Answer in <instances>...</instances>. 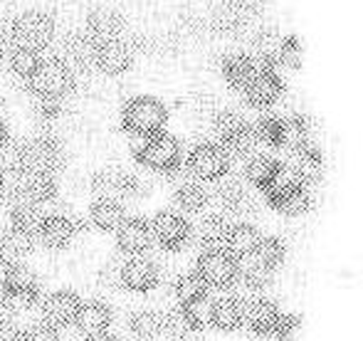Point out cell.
Returning a JSON list of instances; mask_svg holds the SVG:
<instances>
[{
  "mask_svg": "<svg viewBox=\"0 0 363 341\" xmlns=\"http://www.w3.org/2000/svg\"><path fill=\"white\" fill-rule=\"evenodd\" d=\"M129 329L136 339H144V341L158 339L166 334V314L156 312V309H141V312H136L131 317Z\"/></svg>",
  "mask_w": 363,
  "mask_h": 341,
  "instance_id": "cell-28",
  "label": "cell"
},
{
  "mask_svg": "<svg viewBox=\"0 0 363 341\" xmlns=\"http://www.w3.org/2000/svg\"><path fill=\"white\" fill-rule=\"evenodd\" d=\"M284 91V79L277 69H269V67H257L252 72V77L245 82L242 86V94L247 99V104L252 106H272L274 101L282 96Z\"/></svg>",
  "mask_w": 363,
  "mask_h": 341,
  "instance_id": "cell-11",
  "label": "cell"
},
{
  "mask_svg": "<svg viewBox=\"0 0 363 341\" xmlns=\"http://www.w3.org/2000/svg\"><path fill=\"white\" fill-rule=\"evenodd\" d=\"M228 228H230V223L225 220L220 213H213L206 220H201V225L193 230V235H196L198 245H201L203 250H223Z\"/></svg>",
  "mask_w": 363,
  "mask_h": 341,
  "instance_id": "cell-27",
  "label": "cell"
},
{
  "mask_svg": "<svg viewBox=\"0 0 363 341\" xmlns=\"http://www.w3.org/2000/svg\"><path fill=\"white\" fill-rule=\"evenodd\" d=\"M20 341H60V329L52 327L50 322L30 324V327L20 334Z\"/></svg>",
  "mask_w": 363,
  "mask_h": 341,
  "instance_id": "cell-39",
  "label": "cell"
},
{
  "mask_svg": "<svg viewBox=\"0 0 363 341\" xmlns=\"http://www.w3.org/2000/svg\"><path fill=\"white\" fill-rule=\"evenodd\" d=\"M0 259H3V233H0Z\"/></svg>",
  "mask_w": 363,
  "mask_h": 341,
  "instance_id": "cell-48",
  "label": "cell"
},
{
  "mask_svg": "<svg viewBox=\"0 0 363 341\" xmlns=\"http://www.w3.org/2000/svg\"><path fill=\"white\" fill-rule=\"evenodd\" d=\"M259 240H262V235H259V230L252 223H235V225L228 228L223 250L235 259H247L255 252Z\"/></svg>",
  "mask_w": 363,
  "mask_h": 341,
  "instance_id": "cell-21",
  "label": "cell"
},
{
  "mask_svg": "<svg viewBox=\"0 0 363 341\" xmlns=\"http://www.w3.org/2000/svg\"><path fill=\"white\" fill-rule=\"evenodd\" d=\"M173 203H176L178 213H201L211 203V196H208V188L201 181L188 176L178 181V186L173 188Z\"/></svg>",
  "mask_w": 363,
  "mask_h": 341,
  "instance_id": "cell-22",
  "label": "cell"
},
{
  "mask_svg": "<svg viewBox=\"0 0 363 341\" xmlns=\"http://www.w3.org/2000/svg\"><path fill=\"white\" fill-rule=\"evenodd\" d=\"M28 84L35 96H60V99H65V94H69L74 86V69L60 57L43 60L35 74L28 79Z\"/></svg>",
  "mask_w": 363,
  "mask_h": 341,
  "instance_id": "cell-5",
  "label": "cell"
},
{
  "mask_svg": "<svg viewBox=\"0 0 363 341\" xmlns=\"http://www.w3.org/2000/svg\"><path fill=\"white\" fill-rule=\"evenodd\" d=\"M62 146L52 136H35L25 141L13 159V171L20 176H35V173H55L62 166Z\"/></svg>",
  "mask_w": 363,
  "mask_h": 341,
  "instance_id": "cell-2",
  "label": "cell"
},
{
  "mask_svg": "<svg viewBox=\"0 0 363 341\" xmlns=\"http://www.w3.org/2000/svg\"><path fill=\"white\" fill-rule=\"evenodd\" d=\"M48 213H43V208L38 203H30V201H20L10 208V228L13 230H20L25 235L35 237L38 240L40 235V228H43V220Z\"/></svg>",
  "mask_w": 363,
  "mask_h": 341,
  "instance_id": "cell-25",
  "label": "cell"
},
{
  "mask_svg": "<svg viewBox=\"0 0 363 341\" xmlns=\"http://www.w3.org/2000/svg\"><path fill=\"white\" fill-rule=\"evenodd\" d=\"M5 60L10 62L13 72L28 82V79L33 77L35 69L40 67V62H43L45 57H43V50H35V47H28V45H18V43H15L13 50H10Z\"/></svg>",
  "mask_w": 363,
  "mask_h": 341,
  "instance_id": "cell-31",
  "label": "cell"
},
{
  "mask_svg": "<svg viewBox=\"0 0 363 341\" xmlns=\"http://www.w3.org/2000/svg\"><path fill=\"white\" fill-rule=\"evenodd\" d=\"M279 319H282V312L272 299L257 297L250 304H245V324L255 337H272Z\"/></svg>",
  "mask_w": 363,
  "mask_h": 341,
  "instance_id": "cell-16",
  "label": "cell"
},
{
  "mask_svg": "<svg viewBox=\"0 0 363 341\" xmlns=\"http://www.w3.org/2000/svg\"><path fill=\"white\" fill-rule=\"evenodd\" d=\"M173 341H193V339H188V337H181V339H173Z\"/></svg>",
  "mask_w": 363,
  "mask_h": 341,
  "instance_id": "cell-49",
  "label": "cell"
},
{
  "mask_svg": "<svg viewBox=\"0 0 363 341\" xmlns=\"http://www.w3.org/2000/svg\"><path fill=\"white\" fill-rule=\"evenodd\" d=\"M0 289H3V294L10 302L33 304L35 299L40 297V279L35 277L33 269L25 267L23 262H10L3 274Z\"/></svg>",
  "mask_w": 363,
  "mask_h": 341,
  "instance_id": "cell-12",
  "label": "cell"
},
{
  "mask_svg": "<svg viewBox=\"0 0 363 341\" xmlns=\"http://www.w3.org/2000/svg\"><path fill=\"white\" fill-rule=\"evenodd\" d=\"M84 341H119V339L111 337L109 332H99V334H89V337H84Z\"/></svg>",
  "mask_w": 363,
  "mask_h": 341,
  "instance_id": "cell-46",
  "label": "cell"
},
{
  "mask_svg": "<svg viewBox=\"0 0 363 341\" xmlns=\"http://www.w3.org/2000/svg\"><path fill=\"white\" fill-rule=\"evenodd\" d=\"M10 33H13V40L18 45L45 50L55 40L57 23H55L50 10L30 8V10H23V13L10 23Z\"/></svg>",
  "mask_w": 363,
  "mask_h": 341,
  "instance_id": "cell-4",
  "label": "cell"
},
{
  "mask_svg": "<svg viewBox=\"0 0 363 341\" xmlns=\"http://www.w3.org/2000/svg\"><path fill=\"white\" fill-rule=\"evenodd\" d=\"M245 324V302L240 297H220L213 302V327L218 332H238Z\"/></svg>",
  "mask_w": 363,
  "mask_h": 341,
  "instance_id": "cell-24",
  "label": "cell"
},
{
  "mask_svg": "<svg viewBox=\"0 0 363 341\" xmlns=\"http://www.w3.org/2000/svg\"><path fill=\"white\" fill-rule=\"evenodd\" d=\"M62 111V99L60 96H35V114L43 121H52Z\"/></svg>",
  "mask_w": 363,
  "mask_h": 341,
  "instance_id": "cell-41",
  "label": "cell"
},
{
  "mask_svg": "<svg viewBox=\"0 0 363 341\" xmlns=\"http://www.w3.org/2000/svg\"><path fill=\"white\" fill-rule=\"evenodd\" d=\"M8 139H10V131H8V124H5L3 119H0V151L8 146Z\"/></svg>",
  "mask_w": 363,
  "mask_h": 341,
  "instance_id": "cell-45",
  "label": "cell"
},
{
  "mask_svg": "<svg viewBox=\"0 0 363 341\" xmlns=\"http://www.w3.org/2000/svg\"><path fill=\"white\" fill-rule=\"evenodd\" d=\"M255 69H257V65H255V57L250 52H230L225 55L223 65H220V72H223L225 82L230 86H240V89L252 77Z\"/></svg>",
  "mask_w": 363,
  "mask_h": 341,
  "instance_id": "cell-26",
  "label": "cell"
},
{
  "mask_svg": "<svg viewBox=\"0 0 363 341\" xmlns=\"http://www.w3.org/2000/svg\"><path fill=\"white\" fill-rule=\"evenodd\" d=\"M158 279H161L158 264L146 255H134L121 264V287H126L129 292H151V289H156Z\"/></svg>",
  "mask_w": 363,
  "mask_h": 341,
  "instance_id": "cell-14",
  "label": "cell"
},
{
  "mask_svg": "<svg viewBox=\"0 0 363 341\" xmlns=\"http://www.w3.org/2000/svg\"><path fill=\"white\" fill-rule=\"evenodd\" d=\"M279 166H282V161L274 159V156H269V154H250L247 164H245V176H247V181L252 183L255 188L262 191V188L267 186L269 178L277 173Z\"/></svg>",
  "mask_w": 363,
  "mask_h": 341,
  "instance_id": "cell-32",
  "label": "cell"
},
{
  "mask_svg": "<svg viewBox=\"0 0 363 341\" xmlns=\"http://www.w3.org/2000/svg\"><path fill=\"white\" fill-rule=\"evenodd\" d=\"M13 45H15V40H13V33H10V25H0V57H8Z\"/></svg>",
  "mask_w": 363,
  "mask_h": 341,
  "instance_id": "cell-43",
  "label": "cell"
},
{
  "mask_svg": "<svg viewBox=\"0 0 363 341\" xmlns=\"http://www.w3.org/2000/svg\"><path fill=\"white\" fill-rule=\"evenodd\" d=\"M5 181H8V171L0 166V191H3V186H5Z\"/></svg>",
  "mask_w": 363,
  "mask_h": 341,
  "instance_id": "cell-47",
  "label": "cell"
},
{
  "mask_svg": "<svg viewBox=\"0 0 363 341\" xmlns=\"http://www.w3.org/2000/svg\"><path fill=\"white\" fill-rule=\"evenodd\" d=\"M196 272L208 284V289H230L238 279L240 259L225 250H203L196 259Z\"/></svg>",
  "mask_w": 363,
  "mask_h": 341,
  "instance_id": "cell-7",
  "label": "cell"
},
{
  "mask_svg": "<svg viewBox=\"0 0 363 341\" xmlns=\"http://www.w3.org/2000/svg\"><path fill=\"white\" fill-rule=\"evenodd\" d=\"M230 154L216 141H203L188 154L186 171L196 181H223L230 173Z\"/></svg>",
  "mask_w": 363,
  "mask_h": 341,
  "instance_id": "cell-6",
  "label": "cell"
},
{
  "mask_svg": "<svg viewBox=\"0 0 363 341\" xmlns=\"http://www.w3.org/2000/svg\"><path fill=\"white\" fill-rule=\"evenodd\" d=\"M82 307L79 294L72 292V289H60V292H52L43 304V314L45 322H50L52 327H69L74 324V317Z\"/></svg>",
  "mask_w": 363,
  "mask_h": 341,
  "instance_id": "cell-17",
  "label": "cell"
},
{
  "mask_svg": "<svg viewBox=\"0 0 363 341\" xmlns=\"http://www.w3.org/2000/svg\"><path fill=\"white\" fill-rule=\"evenodd\" d=\"M289 154H291L289 166L294 169L301 183L311 186L314 181H319L321 171H324V154H321V149L314 141H306V144H301L299 149L289 151Z\"/></svg>",
  "mask_w": 363,
  "mask_h": 341,
  "instance_id": "cell-18",
  "label": "cell"
},
{
  "mask_svg": "<svg viewBox=\"0 0 363 341\" xmlns=\"http://www.w3.org/2000/svg\"><path fill=\"white\" fill-rule=\"evenodd\" d=\"M168 124V106L153 94H136L121 109V126L136 139L161 134Z\"/></svg>",
  "mask_w": 363,
  "mask_h": 341,
  "instance_id": "cell-1",
  "label": "cell"
},
{
  "mask_svg": "<svg viewBox=\"0 0 363 341\" xmlns=\"http://www.w3.org/2000/svg\"><path fill=\"white\" fill-rule=\"evenodd\" d=\"M74 235H77V223L72 218L65 216V213H50V216H45L38 237L48 247H52V250H62V247H67L74 240Z\"/></svg>",
  "mask_w": 363,
  "mask_h": 341,
  "instance_id": "cell-19",
  "label": "cell"
},
{
  "mask_svg": "<svg viewBox=\"0 0 363 341\" xmlns=\"http://www.w3.org/2000/svg\"><path fill=\"white\" fill-rule=\"evenodd\" d=\"M33 245H35V237L10 228L8 233H3V259H8V262H23L33 252Z\"/></svg>",
  "mask_w": 363,
  "mask_h": 341,
  "instance_id": "cell-37",
  "label": "cell"
},
{
  "mask_svg": "<svg viewBox=\"0 0 363 341\" xmlns=\"http://www.w3.org/2000/svg\"><path fill=\"white\" fill-rule=\"evenodd\" d=\"M301 57H304V47H301V40L296 35H284L277 40V47H274V62L277 67H301Z\"/></svg>",
  "mask_w": 363,
  "mask_h": 341,
  "instance_id": "cell-38",
  "label": "cell"
},
{
  "mask_svg": "<svg viewBox=\"0 0 363 341\" xmlns=\"http://www.w3.org/2000/svg\"><path fill=\"white\" fill-rule=\"evenodd\" d=\"M124 30H126L124 15H121L116 8H109V5H99V8H91L89 15H86L84 35L89 38L91 45L104 43V40L124 38Z\"/></svg>",
  "mask_w": 363,
  "mask_h": 341,
  "instance_id": "cell-13",
  "label": "cell"
},
{
  "mask_svg": "<svg viewBox=\"0 0 363 341\" xmlns=\"http://www.w3.org/2000/svg\"><path fill=\"white\" fill-rule=\"evenodd\" d=\"M134 159L139 161L141 166H146V169L166 173L168 176V173L176 171L183 161L181 141L168 134V131L146 136V139H141L139 144L134 146Z\"/></svg>",
  "mask_w": 363,
  "mask_h": 341,
  "instance_id": "cell-3",
  "label": "cell"
},
{
  "mask_svg": "<svg viewBox=\"0 0 363 341\" xmlns=\"http://www.w3.org/2000/svg\"><path fill=\"white\" fill-rule=\"evenodd\" d=\"M57 196V181L55 173H35V176H23V198L30 203H50Z\"/></svg>",
  "mask_w": 363,
  "mask_h": 341,
  "instance_id": "cell-29",
  "label": "cell"
},
{
  "mask_svg": "<svg viewBox=\"0 0 363 341\" xmlns=\"http://www.w3.org/2000/svg\"><path fill=\"white\" fill-rule=\"evenodd\" d=\"M299 186H301V181H299V176L294 173V169H291L289 164H282L277 169V173H274V176L267 181V186L262 188V193H264V198H267L269 206H272L274 201L284 198L287 193H291L294 188H299ZM304 186H306V183H304Z\"/></svg>",
  "mask_w": 363,
  "mask_h": 341,
  "instance_id": "cell-33",
  "label": "cell"
},
{
  "mask_svg": "<svg viewBox=\"0 0 363 341\" xmlns=\"http://www.w3.org/2000/svg\"><path fill=\"white\" fill-rule=\"evenodd\" d=\"M89 218L96 230L116 233L121 223L126 220V208H124V203L114 201V198H96L89 208Z\"/></svg>",
  "mask_w": 363,
  "mask_h": 341,
  "instance_id": "cell-23",
  "label": "cell"
},
{
  "mask_svg": "<svg viewBox=\"0 0 363 341\" xmlns=\"http://www.w3.org/2000/svg\"><path fill=\"white\" fill-rule=\"evenodd\" d=\"M91 191L96 198H114V201L124 203V198L144 196L146 183L134 173H126L121 169H104L91 176Z\"/></svg>",
  "mask_w": 363,
  "mask_h": 341,
  "instance_id": "cell-8",
  "label": "cell"
},
{
  "mask_svg": "<svg viewBox=\"0 0 363 341\" xmlns=\"http://www.w3.org/2000/svg\"><path fill=\"white\" fill-rule=\"evenodd\" d=\"M301 332V317L299 314H289V317H282L274 329V341H296Z\"/></svg>",
  "mask_w": 363,
  "mask_h": 341,
  "instance_id": "cell-40",
  "label": "cell"
},
{
  "mask_svg": "<svg viewBox=\"0 0 363 341\" xmlns=\"http://www.w3.org/2000/svg\"><path fill=\"white\" fill-rule=\"evenodd\" d=\"M284 255H287V247H284V242L279 240V237H262V240L257 242V247H255V252L247 259H252L255 264L274 272V269L284 262Z\"/></svg>",
  "mask_w": 363,
  "mask_h": 341,
  "instance_id": "cell-34",
  "label": "cell"
},
{
  "mask_svg": "<svg viewBox=\"0 0 363 341\" xmlns=\"http://www.w3.org/2000/svg\"><path fill=\"white\" fill-rule=\"evenodd\" d=\"M99 279L104 284H109V287H116V284H121V264H106L104 269H101Z\"/></svg>",
  "mask_w": 363,
  "mask_h": 341,
  "instance_id": "cell-42",
  "label": "cell"
},
{
  "mask_svg": "<svg viewBox=\"0 0 363 341\" xmlns=\"http://www.w3.org/2000/svg\"><path fill=\"white\" fill-rule=\"evenodd\" d=\"M213 302L216 299H211L206 294V297L196 299V302L181 304L178 312H181L183 322H186V327L191 332H206V329L213 327Z\"/></svg>",
  "mask_w": 363,
  "mask_h": 341,
  "instance_id": "cell-30",
  "label": "cell"
},
{
  "mask_svg": "<svg viewBox=\"0 0 363 341\" xmlns=\"http://www.w3.org/2000/svg\"><path fill=\"white\" fill-rule=\"evenodd\" d=\"M151 245H153L151 223L144 220V218H126L119 225V230H116V247L126 257L146 255Z\"/></svg>",
  "mask_w": 363,
  "mask_h": 341,
  "instance_id": "cell-15",
  "label": "cell"
},
{
  "mask_svg": "<svg viewBox=\"0 0 363 341\" xmlns=\"http://www.w3.org/2000/svg\"><path fill=\"white\" fill-rule=\"evenodd\" d=\"M111 319H114V314H111L109 304L99 302V299H91V302H82L79 312L74 317V327L84 337H89V334L109 332Z\"/></svg>",
  "mask_w": 363,
  "mask_h": 341,
  "instance_id": "cell-20",
  "label": "cell"
},
{
  "mask_svg": "<svg viewBox=\"0 0 363 341\" xmlns=\"http://www.w3.org/2000/svg\"><path fill=\"white\" fill-rule=\"evenodd\" d=\"M148 223H151L153 240H156L163 250H181L193 237V225L188 223V218L178 211H158Z\"/></svg>",
  "mask_w": 363,
  "mask_h": 341,
  "instance_id": "cell-9",
  "label": "cell"
},
{
  "mask_svg": "<svg viewBox=\"0 0 363 341\" xmlns=\"http://www.w3.org/2000/svg\"><path fill=\"white\" fill-rule=\"evenodd\" d=\"M173 294L181 304H188V302H196V299L206 297L208 294V284L201 279V274L193 269V272H186L173 282Z\"/></svg>",
  "mask_w": 363,
  "mask_h": 341,
  "instance_id": "cell-36",
  "label": "cell"
},
{
  "mask_svg": "<svg viewBox=\"0 0 363 341\" xmlns=\"http://www.w3.org/2000/svg\"><path fill=\"white\" fill-rule=\"evenodd\" d=\"M134 47L126 38H114V40H104V43H96L91 50V62L101 69L104 74H124L131 69L134 65Z\"/></svg>",
  "mask_w": 363,
  "mask_h": 341,
  "instance_id": "cell-10",
  "label": "cell"
},
{
  "mask_svg": "<svg viewBox=\"0 0 363 341\" xmlns=\"http://www.w3.org/2000/svg\"><path fill=\"white\" fill-rule=\"evenodd\" d=\"M0 341H20V332L10 319H0Z\"/></svg>",
  "mask_w": 363,
  "mask_h": 341,
  "instance_id": "cell-44",
  "label": "cell"
},
{
  "mask_svg": "<svg viewBox=\"0 0 363 341\" xmlns=\"http://www.w3.org/2000/svg\"><path fill=\"white\" fill-rule=\"evenodd\" d=\"M311 203H314V198H311L309 186H304V183H301L299 188H294V191L287 193L284 198L274 201L272 208L277 213H282V216H287V218H296V216H304L306 211H311Z\"/></svg>",
  "mask_w": 363,
  "mask_h": 341,
  "instance_id": "cell-35",
  "label": "cell"
}]
</instances>
